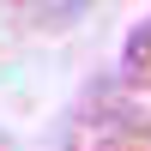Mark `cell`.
<instances>
[{
	"label": "cell",
	"instance_id": "1",
	"mask_svg": "<svg viewBox=\"0 0 151 151\" xmlns=\"http://www.w3.org/2000/svg\"><path fill=\"white\" fill-rule=\"evenodd\" d=\"M60 151H151V109H139L127 91H91L67 115Z\"/></svg>",
	"mask_w": 151,
	"mask_h": 151
},
{
	"label": "cell",
	"instance_id": "2",
	"mask_svg": "<svg viewBox=\"0 0 151 151\" xmlns=\"http://www.w3.org/2000/svg\"><path fill=\"white\" fill-rule=\"evenodd\" d=\"M121 79H127V91L151 97V18H139L121 42Z\"/></svg>",
	"mask_w": 151,
	"mask_h": 151
}]
</instances>
